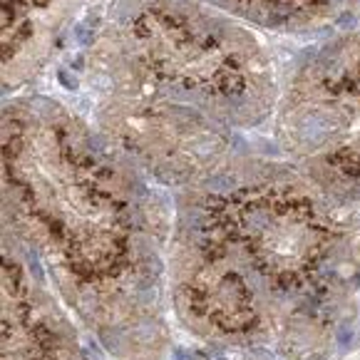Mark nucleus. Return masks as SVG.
I'll use <instances>...</instances> for the list:
<instances>
[{
    "label": "nucleus",
    "instance_id": "3",
    "mask_svg": "<svg viewBox=\"0 0 360 360\" xmlns=\"http://www.w3.org/2000/svg\"><path fill=\"white\" fill-rule=\"evenodd\" d=\"M274 115L278 142L296 162L335 184L360 186V32L298 65Z\"/></svg>",
    "mask_w": 360,
    "mask_h": 360
},
{
    "label": "nucleus",
    "instance_id": "4",
    "mask_svg": "<svg viewBox=\"0 0 360 360\" xmlns=\"http://www.w3.org/2000/svg\"><path fill=\"white\" fill-rule=\"evenodd\" d=\"M85 0H3V90L15 95L50 63Z\"/></svg>",
    "mask_w": 360,
    "mask_h": 360
},
{
    "label": "nucleus",
    "instance_id": "1",
    "mask_svg": "<svg viewBox=\"0 0 360 360\" xmlns=\"http://www.w3.org/2000/svg\"><path fill=\"white\" fill-rule=\"evenodd\" d=\"M3 191L11 217L107 330L142 321L147 189L90 117L40 92L8 97Z\"/></svg>",
    "mask_w": 360,
    "mask_h": 360
},
{
    "label": "nucleus",
    "instance_id": "5",
    "mask_svg": "<svg viewBox=\"0 0 360 360\" xmlns=\"http://www.w3.org/2000/svg\"><path fill=\"white\" fill-rule=\"evenodd\" d=\"M246 27L274 32H306L328 22L345 0H196Z\"/></svg>",
    "mask_w": 360,
    "mask_h": 360
},
{
    "label": "nucleus",
    "instance_id": "2",
    "mask_svg": "<svg viewBox=\"0 0 360 360\" xmlns=\"http://www.w3.org/2000/svg\"><path fill=\"white\" fill-rule=\"evenodd\" d=\"M90 102L117 100L249 132L281 87L251 27L196 0H110L79 55Z\"/></svg>",
    "mask_w": 360,
    "mask_h": 360
}]
</instances>
